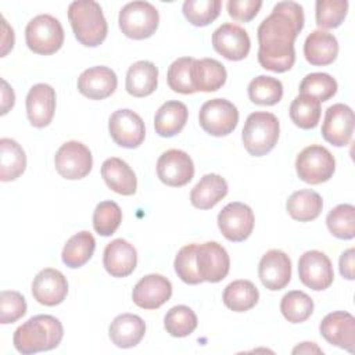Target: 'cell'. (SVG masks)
<instances>
[{
    "instance_id": "cell-47",
    "label": "cell",
    "mask_w": 355,
    "mask_h": 355,
    "mask_svg": "<svg viewBox=\"0 0 355 355\" xmlns=\"http://www.w3.org/2000/svg\"><path fill=\"white\" fill-rule=\"evenodd\" d=\"M229 15L240 22H250L262 7L261 0H229L227 4Z\"/></svg>"
},
{
    "instance_id": "cell-1",
    "label": "cell",
    "mask_w": 355,
    "mask_h": 355,
    "mask_svg": "<svg viewBox=\"0 0 355 355\" xmlns=\"http://www.w3.org/2000/svg\"><path fill=\"white\" fill-rule=\"evenodd\" d=\"M302 7L295 1H279L259 24L258 61L272 72H286L295 62L294 42L304 28Z\"/></svg>"
},
{
    "instance_id": "cell-44",
    "label": "cell",
    "mask_w": 355,
    "mask_h": 355,
    "mask_svg": "<svg viewBox=\"0 0 355 355\" xmlns=\"http://www.w3.org/2000/svg\"><path fill=\"white\" fill-rule=\"evenodd\" d=\"M348 12L347 0H318L316 1V24L323 29L338 28Z\"/></svg>"
},
{
    "instance_id": "cell-15",
    "label": "cell",
    "mask_w": 355,
    "mask_h": 355,
    "mask_svg": "<svg viewBox=\"0 0 355 355\" xmlns=\"http://www.w3.org/2000/svg\"><path fill=\"white\" fill-rule=\"evenodd\" d=\"M354 133V111L351 107L343 103L330 105L324 112V119L322 125L323 139L336 146H347Z\"/></svg>"
},
{
    "instance_id": "cell-23",
    "label": "cell",
    "mask_w": 355,
    "mask_h": 355,
    "mask_svg": "<svg viewBox=\"0 0 355 355\" xmlns=\"http://www.w3.org/2000/svg\"><path fill=\"white\" fill-rule=\"evenodd\" d=\"M103 265L112 277H126L137 265L136 248L123 239H115L104 250Z\"/></svg>"
},
{
    "instance_id": "cell-11",
    "label": "cell",
    "mask_w": 355,
    "mask_h": 355,
    "mask_svg": "<svg viewBox=\"0 0 355 355\" xmlns=\"http://www.w3.org/2000/svg\"><path fill=\"white\" fill-rule=\"evenodd\" d=\"M111 139L125 148H136L144 141V122L139 114L132 110L122 108L111 114L108 121Z\"/></svg>"
},
{
    "instance_id": "cell-17",
    "label": "cell",
    "mask_w": 355,
    "mask_h": 355,
    "mask_svg": "<svg viewBox=\"0 0 355 355\" xmlns=\"http://www.w3.org/2000/svg\"><path fill=\"white\" fill-rule=\"evenodd\" d=\"M322 337L331 345L355 351V318L345 311H336L327 313L319 326Z\"/></svg>"
},
{
    "instance_id": "cell-30",
    "label": "cell",
    "mask_w": 355,
    "mask_h": 355,
    "mask_svg": "<svg viewBox=\"0 0 355 355\" xmlns=\"http://www.w3.org/2000/svg\"><path fill=\"white\" fill-rule=\"evenodd\" d=\"M189 116L187 107L182 101L171 100L164 103L154 116L155 132L161 137H172L178 135L186 125Z\"/></svg>"
},
{
    "instance_id": "cell-31",
    "label": "cell",
    "mask_w": 355,
    "mask_h": 355,
    "mask_svg": "<svg viewBox=\"0 0 355 355\" xmlns=\"http://www.w3.org/2000/svg\"><path fill=\"white\" fill-rule=\"evenodd\" d=\"M288 215L300 222L316 219L323 208V200L319 193L305 189L294 191L286 204Z\"/></svg>"
},
{
    "instance_id": "cell-28",
    "label": "cell",
    "mask_w": 355,
    "mask_h": 355,
    "mask_svg": "<svg viewBox=\"0 0 355 355\" xmlns=\"http://www.w3.org/2000/svg\"><path fill=\"white\" fill-rule=\"evenodd\" d=\"M227 182L216 173L204 175L190 191V201L198 209H211L227 194Z\"/></svg>"
},
{
    "instance_id": "cell-19",
    "label": "cell",
    "mask_w": 355,
    "mask_h": 355,
    "mask_svg": "<svg viewBox=\"0 0 355 355\" xmlns=\"http://www.w3.org/2000/svg\"><path fill=\"white\" fill-rule=\"evenodd\" d=\"M172 295L171 282L157 273L141 277L132 291L133 302L143 309H157L162 306Z\"/></svg>"
},
{
    "instance_id": "cell-3",
    "label": "cell",
    "mask_w": 355,
    "mask_h": 355,
    "mask_svg": "<svg viewBox=\"0 0 355 355\" xmlns=\"http://www.w3.org/2000/svg\"><path fill=\"white\" fill-rule=\"evenodd\" d=\"M68 19L79 43L87 47L100 46L108 33V25L98 3L93 0L72 1Z\"/></svg>"
},
{
    "instance_id": "cell-51",
    "label": "cell",
    "mask_w": 355,
    "mask_h": 355,
    "mask_svg": "<svg viewBox=\"0 0 355 355\" xmlns=\"http://www.w3.org/2000/svg\"><path fill=\"white\" fill-rule=\"evenodd\" d=\"M312 354V352H316V354H322L323 351L315 344V343H301L300 345H297L294 349H293V354Z\"/></svg>"
},
{
    "instance_id": "cell-48",
    "label": "cell",
    "mask_w": 355,
    "mask_h": 355,
    "mask_svg": "<svg viewBox=\"0 0 355 355\" xmlns=\"http://www.w3.org/2000/svg\"><path fill=\"white\" fill-rule=\"evenodd\" d=\"M354 258H355V250L348 248L344 251L340 257V273L343 277L348 280H354Z\"/></svg>"
},
{
    "instance_id": "cell-12",
    "label": "cell",
    "mask_w": 355,
    "mask_h": 355,
    "mask_svg": "<svg viewBox=\"0 0 355 355\" xmlns=\"http://www.w3.org/2000/svg\"><path fill=\"white\" fill-rule=\"evenodd\" d=\"M298 276L302 284L315 291L329 288L334 279L330 258L318 250L304 252L298 259Z\"/></svg>"
},
{
    "instance_id": "cell-40",
    "label": "cell",
    "mask_w": 355,
    "mask_h": 355,
    "mask_svg": "<svg viewBox=\"0 0 355 355\" xmlns=\"http://www.w3.org/2000/svg\"><path fill=\"white\" fill-rule=\"evenodd\" d=\"M220 7V0H186L183 15L194 26H207L219 17Z\"/></svg>"
},
{
    "instance_id": "cell-39",
    "label": "cell",
    "mask_w": 355,
    "mask_h": 355,
    "mask_svg": "<svg viewBox=\"0 0 355 355\" xmlns=\"http://www.w3.org/2000/svg\"><path fill=\"white\" fill-rule=\"evenodd\" d=\"M197 323L194 311L186 305L172 306L164 318L165 330L172 337H186L191 334L196 330Z\"/></svg>"
},
{
    "instance_id": "cell-50",
    "label": "cell",
    "mask_w": 355,
    "mask_h": 355,
    "mask_svg": "<svg viewBox=\"0 0 355 355\" xmlns=\"http://www.w3.org/2000/svg\"><path fill=\"white\" fill-rule=\"evenodd\" d=\"M1 25H3V39H1V57L7 54L10 49L14 46V31L8 26L4 17H1Z\"/></svg>"
},
{
    "instance_id": "cell-27",
    "label": "cell",
    "mask_w": 355,
    "mask_h": 355,
    "mask_svg": "<svg viewBox=\"0 0 355 355\" xmlns=\"http://www.w3.org/2000/svg\"><path fill=\"white\" fill-rule=\"evenodd\" d=\"M227 78L225 67L215 58L194 60L191 67V82L196 92H216Z\"/></svg>"
},
{
    "instance_id": "cell-9",
    "label": "cell",
    "mask_w": 355,
    "mask_h": 355,
    "mask_svg": "<svg viewBox=\"0 0 355 355\" xmlns=\"http://www.w3.org/2000/svg\"><path fill=\"white\" fill-rule=\"evenodd\" d=\"M54 165L60 176L68 180H78L87 176L93 166L90 150L80 141L64 143L55 153Z\"/></svg>"
},
{
    "instance_id": "cell-8",
    "label": "cell",
    "mask_w": 355,
    "mask_h": 355,
    "mask_svg": "<svg viewBox=\"0 0 355 355\" xmlns=\"http://www.w3.org/2000/svg\"><path fill=\"white\" fill-rule=\"evenodd\" d=\"M198 122L208 135L216 137L226 136L239 123V110L226 98H212L201 105Z\"/></svg>"
},
{
    "instance_id": "cell-41",
    "label": "cell",
    "mask_w": 355,
    "mask_h": 355,
    "mask_svg": "<svg viewBox=\"0 0 355 355\" xmlns=\"http://www.w3.org/2000/svg\"><path fill=\"white\" fill-rule=\"evenodd\" d=\"M337 93L336 79L324 72L308 73L300 83V94L315 97L320 103L327 101Z\"/></svg>"
},
{
    "instance_id": "cell-43",
    "label": "cell",
    "mask_w": 355,
    "mask_h": 355,
    "mask_svg": "<svg viewBox=\"0 0 355 355\" xmlns=\"http://www.w3.org/2000/svg\"><path fill=\"white\" fill-rule=\"evenodd\" d=\"M193 62H194L193 57H180L169 65L166 80L169 87L173 92L182 93V94L196 93V89L191 82Z\"/></svg>"
},
{
    "instance_id": "cell-18",
    "label": "cell",
    "mask_w": 355,
    "mask_h": 355,
    "mask_svg": "<svg viewBox=\"0 0 355 355\" xmlns=\"http://www.w3.org/2000/svg\"><path fill=\"white\" fill-rule=\"evenodd\" d=\"M258 276L262 284L272 291L284 288L291 280V261L280 250L265 252L258 265Z\"/></svg>"
},
{
    "instance_id": "cell-34",
    "label": "cell",
    "mask_w": 355,
    "mask_h": 355,
    "mask_svg": "<svg viewBox=\"0 0 355 355\" xmlns=\"http://www.w3.org/2000/svg\"><path fill=\"white\" fill-rule=\"evenodd\" d=\"M259 293L250 280H234L223 291V304L233 312H245L255 306Z\"/></svg>"
},
{
    "instance_id": "cell-37",
    "label": "cell",
    "mask_w": 355,
    "mask_h": 355,
    "mask_svg": "<svg viewBox=\"0 0 355 355\" xmlns=\"http://www.w3.org/2000/svg\"><path fill=\"white\" fill-rule=\"evenodd\" d=\"M330 233L340 240H351L355 237V207L351 204H340L334 207L326 218Z\"/></svg>"
},
{
    "instance_id": "cell-10",
    "label": "cell",
    "mask_w": 355,
    "mask_h": 355,
    "mask_svg": "<svg viewBox=\"0 0 355 355\" xmlns=\"http://www.w3.org/2000/svg\"><path fill=\"white\" fill-rule=\"evenodd\" d=\"M254 212L243 202L234 201L225 205L218 214V227L229 241L240 243L250 237L254 229Z\"/></svg>"
},
{
    "instance_id": "cell-33",
    "label": "cell",
    "mask_w": 355,
    "mask_h": 355,
    "mask_svg": "<svg viewBox=\"0 0 355 355\" xmlns=\"http://www.w3.org/2000/svg\"><path fill=\"white\" fill-rule=\"evenodd\" d=\"M96 250V240L87 230H82L73 234L62 248V262L68 268L83 266L93 255Z\"/></svg>"
},
{
    "instance_id": "cell-35",
    "label": "cell",
    "mask_w": 355,
    "mask_h": 355,
    "mask_svg": "<svg viewBox=\"0 0 355 355\" xmlns=\"http://www.w3.org/2000/svg\"><path fill=\"white\" fill-rule=\"evenodd\" d=\"M248 97L258 105H275L283 97V85L273 76L259 75L250 82Z\"/></svg>"
},
{
    "instance_id": "cell-5",
    "label": "cell",
    "mask_w": 355,
    "mask_h": 355,
    "mask_svg": "<svg viewBox=\"0 0 355 355\" xmlns=\"http://www.w3.org/2000/svg\"><path fill=\"white\" fill-rule=\"evenodd\" d=\"M25 40L28 49L36 54H54L64 43L62 25L53 15L40 14L28 22L25 28Z\"/></svg>"
},
{
    "instance_id": "cell-46",
    "label": "cell",
    "mask_w": 355,
    "mask_h": 355,
    "mask_svg": "<svg viewBox=\"0 0 355 355\" xmlns=\"http://www.w3.org/2000/svg\"><path fill=\"white\" fill-rule=\"evenodd\" d=\"M25 313L26 301L24 295L14 290H3L0 294V323H14Z\"/></svg>"
},
{
    "instance_id": "cell-42",
    "label": "cell",
    "mask_w": 355,
    "mask_h": 355,
    "mask_svg": "<svg viewBox=\"0 0 355 355\" xmlns=\"http://www.w3.org/2000/svg\"><path fill=\"white\" fill-rule=\"evenodd\" d=\"M122 222V211L115 201H101L93 212V227L100 236H111Z\"/></svg>"
},
{
    "instance_id": "cell-45",
    "label": "cell",
    "mask_w": 355,
    "mask_h": 355,
    "mask_svg": "<svg viewBox=\"0 0 355 355\" xmlns=\"http://www.w3.org/2000/svg\"><path fill=\"white\" fill-rule=\"evenodd\" d=\"M197 244H187L182 247L175 258V272L182 282L187 284H200L204 280L200 277L196 266Z\"/></svg>"
},
{
    "instance_id": "cell-14",
    "label": "cell",
    "mask_w": 355,
    "mask_h": 355,
    "mask_svg": "<svg viewBox=\"0 0 355 355\" xmlns=\"http://www.w3.org/2000/svg\"><path fill=\"white\" fill-rule=\"evenodd\" d=\"M196 266L204 282L218 283L223 280L230 269V258L223 245L216 241L197 244Z\"/></svg>"
},
{
    "instance_id": "cell-4",
    "label": "cell",
    "mask_w": 355,
    "mask_h": 355,
    "mask_svg": "<svg viewBox=\"0 0 355 355\" xmlns=\"http://www.w3.org/2000/svg\"><path fill=\"white\" fill-rule=\"evenodd\" d=\"M280 125L275 114L257 111L247 116L241 139L250 155L262 157L273 150L279 140Z\"/></svg>"
},
{
    "instance_id": "cell-7",
    "label": "cell",
    "mask_w": 355,
    "mask_h": 355,
    "mask_svg": "<svg viewBox=\"0 0 355 355\" xmlns=\"http://www.w3.org/2000/svg\"><path fill=\"white\" fill-rule=\"evenodd\" d=\"M295 169L302 182L320 184L333 176L336 171V159L326 147L311 144L297 155Z\"/></svg>"
},
{
    "instance_id": "cell-29",
    "label": "cell",
    "mask_w": 355,
    "mask_h": 355,
    "mask_svg": "<svg viewBox=\"0 0 355 355\" xmlns=\"http://www.w3.org/2000/svg\"><path fill=\"white\" fill-rule=\"evenodd\" d=\"M158 86V68L151 61H137L126 72L125 87L133 97H146Z\"/></svg>"
},
{
    "instance_id": "cell-6",
    "label": "cell",
    "mask_w": 355,
    "mask_h": 355,
    "mask_svg": "<svg viewBox=\"0 0 355 355\" xmlns=\"http://www.w3.org/2000/svg\"><path fill=\"white\" fill-rule=\"evenodd\" d=\"M118 22L126 37L141 40L155 33L159 24V14L148 1H130L119 11Z\"/></svg>"
},
{
    "instance_id": "cell-36",
    "label": "cell",
    "mask_w": 355,
    "mask_h": 355,
    "mask_svg": "<svg viewBox=\"0 0 355 355\" xmlns=\"http://www.w3.org/2000/svg\"><path fill=\"white\" fill-rule=\"evenodd\" d=\"M290 118L301 129H313L320 119V101L306 94H298L290 105Z\"/></svg>"
},
{
    "instance_id": "cell-32",
    "label": "cell",
    "mask_w": 355,
    "mask_h": 355,
    "mask_svg": "<svg viewBox=\"0 0 355 355\" xmlns=\"http://www.w3.org/2000/svg\"><path fill=\"white\" fill-rule=\"evenodd\" d=\"M0 180L11 182L19 178L26 168V155L22 147L12 139L0 140Z\"/></svg>"
},
{
    "instance_id": "cell-21",
    "label": "cell",
    "mask_w": 355,
    "mask_h": 355,
    "mask_svg": "<svg viewBox=\"0 0 355 355\" xmlns=\"http://www.w3.org/2000/svg\"><path fill=\"white\" fill-rule=\"evenodd\" d=\"M26 115L32 126L44 128L54 116L55 90L47 83L33 85L26 96Z\"/></svg>"
},
{
    "instance_id": "cell-24",
    "label": "cell",
    "mask_w": 355,
    "mask_h": 355,
    "mask_svg": "<svg viewBox=\"0 0 355 355\" xmlns=\"http://www.w3.org/2000/svg\"><path fill=\"white\" fill-rule=\"evenodd\" d=\"M338 54V42L333 33L318 29L311 32L304 43V55L311 65H330Z\"/></svg>"
},
{
    "instance_id": "cell-13",
    "label": "cell",
    "mask_w": 355,
    "mask_h": 355,
    "mask_svg": "<svg viewBox=\"0 0 355 355\" xmlns=\"http://www.w3.org/2000/svg\"><path fill=\"white\" fill-rule=\"evenodd\" d=\"M157 175L164 184L171 187H182L194 176L193 159L182 150H166L157 161Z\"/></svg>"
},
{
    "instance_id": "cell-49",
    "label": "cell",
    "mask_w": 355,
    "mask_h": 355,
    "mask_svg": "<svg viewBox=\"0 0 355 355\" xmlns=\"http://www.w3.org/2000/svg\"><path fill=\"white\" fill-rule=\"evenodd\" d=\"M3 83V90H1V96H3V100H1V115L7 114L10 108L14 107V103H15V94H14V90L8 86V83L3 79L1 80Z\"/></svg>"
},
{
    "instance_id": "cell-16",
    "label": "cell",
    "mask_w": 355,
    "mask_h": 355,
    "mask_svg": "<svg viewBox=\"0 0 355 355\" xmlns=\"http://www.w3.org/2000/svg\"><path fill=\"white\" fill-rule=\"evenodd\" d=\"M212 46L226 60L240 61L248 55L251 40L244 28L227 22L212 33Z\"/></svg>"
},
{
    "instance_id": "cell-25",
    "label": "cell",
    "mask_w": 355,
    "mask_h": 355,
    "mask_svg": "<svg viewBox=\"0 0 355 355\" xmlns=\"http://www.w3.org/2000/svg\"><path fill=\"white\" fill-rule=\"evenodd\" d=\"M101 176L105 184L115 193L132 196L137 189V179L132 168L121 158L111 157L101 165Z\"/></svg>"
},
{
    "instance_id": "cell-2",
    "label": "cell",
    "mask_w": 355,
    "mask_h": 355,
    "mask_svg": "<svg viewBox=\"0 0 355 355\" xmlns=\"http://www.w3.org/2000/svg\"><path fill=\"white\" fill-rule=\"evenodd\" d=\"M61 322L51 315H36L14 331L12 343L21 354H35L57 348L62 340Z\"/></svg>"
},
{
    "instance_id": "cell-22",
    "label": "cell",
    "mask_w": 355,
    "mask_h": 355,
    "mask_svg": "<svg viewBox=\"0 0 355 355\" xmlns=\"http://www.w3.org/2000/svg\"><path fill=\"white\" fill-rule=\"evenodd\" d=\"M118 86L116 73L103 65L85 69L78 78V90L90 100H104L110 97Z\"/></svg>"
},
{
    "instance_id": "cell-38",
    "label": "cell",
    "mask_w": 355,
    "mask_h": 355,
    "mask_svg": "<svg viewBox=\"0 0 355 355\" xmlns=\"http://www.w3.org/2000/svg\"><path fill=\"white\" fill-rule=\"evenodd\" d=\"M280 311L290 323H302L312 315L313 301L306 293L293 290L283 295Z\"/></svg>"
},
{
    "instance_id": "cell-20",
    "label": "cell",
    "mask_w": 355,
    "mask_h": 355,
    "mask_svg": "<svg viewBox=\"0 0 355 355\" xmlns=\"http://www.w3.org/2000/svg\"><path fill=\"white\" fill-rule=\"evenodd\" d=\"M67 294V277L57 269L46 268L32 282V295L42 305L55 306L65 300Z\"/></svg>"
},
{
    "instance_id": "cell-26",
    "label": "cell",
    "mask_w": 355,
    "mask_h": 355,
    "mask_svg": "<svg viewBox=\"0 0 355 355\" xmlns=\"http://www.w3.org/2000/svg\"><path fill=\"white\" fill-rule=\"evenodd\" d=\"M110 338L119 348L136 347L146 334L144 320L133 313L118 315L110 324Z\"/></svg>"
}]
</instances>
